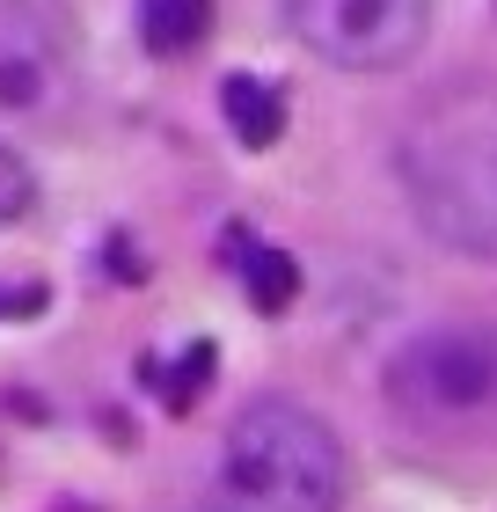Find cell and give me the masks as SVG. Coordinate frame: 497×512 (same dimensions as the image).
Returning a JSON list of instances; mask_svg holds the SVG:
<instances>
[{
	"mask_svg": "<svg viewBox=\"0 0 497 512\" xmlns=\"http://www.w3.org/2000/svg\"><path fill=\"white\" fill-rule=\"evenodd\" d=\"M381 395L410 432H497V315H454L402 337L381 366Z\"/></svg>",
	"mask_w": 497,
	"mask_h": 512,
	"instance_id": "3957f363",
	"label": "cell"
},
{
	"mask_svg": "<svg viewBox=\"0 0 497 512\" xmlns=\"http://www.w3.org/2000/svg\"><path fill=\"white\" fill-rule=\"evenodd\" d=\"M424 235L497 264V81H461L424 103L395 147Z\"/></svg>",
	"mask_w": 497,
	"mask_h": 512,
	"instance_id": "6da1fadb",
	"label": "cell"
},
{
	"mask_svg": "<svg viewBox=\"0 0 497 512\" xmlns=\"http://www.w3.org/2000/svg\"><path fill=\"white\" fill-rule=\"evenodd\" d=\"M30 308H44V293H37V286H22V293L0 286V322H8V315H30Z\"/></svg>",
	"mask_w": 497,
	"mask_h": 512,
	"instance_id": "8fae6325",
	"label": "cell"
},
{
	"mask_svg": "<svg viewBox=\"0 0 497 512\" xmlns=\"http://www.w3.org/2000/svg\"><path fill=\"white\" fill-rule=\"evenodd\" d=\"M242 286H249V300H256L264 315H286V308H293V293H300V271H293V256H286V249L249 242V256H242Z\"/></svg>",
	"mask_w": 497,
	"mask_h": 512,
	"instance_id": "ba28073f",
	"label": "cell"
},
{
	"mask_svg": "<svg viewBox=\"0 0 497 512\" xmlns=\"http://www.w3.org/2000/svg\"><path fill=\"white\" fill-rule=\"evenodd\" d=\"M30 205H37V176H30V161H22L8 139H0V227L22 220Z\"/></svg>",
	"mask_w": 497,
	"mask_h": 512,
	"instance_id": "30bf717a",
	"label": "cell"
},
{
	"mask_svg": "<svg viewBox=\"0 0 497 512\" xmlns=\"http://www.w3.org/2000/svg\"><path fill=\"white\" fill-rule=\"evenodd\" d=\"M212 30V0H147V52L176 59V52H198Z\"/></svg>",
	"mask_w": 497,
	"mask_h": 512,
	"instance_id": "52a82bcc",
	"label": "cell"
},
{
	"mask_svg": "<svg viewBox=\"0 0 497 512\" xmlns=\"http://www.w3.org/2000/svg\"><path fill=\"white\" fill-rule=\"evenodd\" d=\"M286 30L344 74H395L424 52L432 0H286Z\"/></svg>",
	"mask_w": 497,
	"mask_h": 512,
	"instance_id": "277c9868",
	"label": "cell"
},
{
	"mask_svg": "<svg viewBox=\"0 0 497 512\" xmlns=\"http://www.w3.org/2000/svg\"><path fill=\"white\" fill-rule=\"evenodd\" d=\"M74 59V15L59 0H0V118H59Z\"/></svg>",
	"mask_w": 497,
	"mask_h": 512,
	"instance_id": "5b68a950",
	"label": "cell"
},
{
	"mask_svg": "<svg viewBox=\"0 0 497 512\" xmlns=\"http://www.w3.org/2000/svg\"><path fill=\"white\" fill-rule=\"evenodd\" d=\"M205 381H212V344H191L183 359L154 366V395H161L169 410H191L198 395H205Z\"/></svg>",
	"mask_w": 497,
	"mask_h": 512,
	"instance_id": "9c48e42d",
	"label": "cell"
},
{
	"mask_svg": "<svg viewBox=\"0 0 497 512\" xmlns=\"http://www.w3.org/2000/svg\"><path fill=\"white\" fill-rule=\"evenodd\" d=\"M351 498V454L322 410L264 395L227 425L220 461L191 512H337Z\"/></svg>",
	"mask_w": 497,
	"mask_h": 512,
	"instance_id": "7a4b0ae2",
	"label": "cell"
},
{
	"mask_svg": "<svg viewBox=\"0 0 497 512\" xmlns=\"http://www.w3.org/2000/svg\"><path fill=\"white\" fill-rule=\"evenodd\" d=\"M220 118L249 154H264V147L286 139V96H278L271 81H256V74H227L220 81Z\"/></svg>",
	"mask_w": 497,
	"mask_h": 512,
	"instance_id": "8992f818",
	"label": "cell"
}]
</instances>
